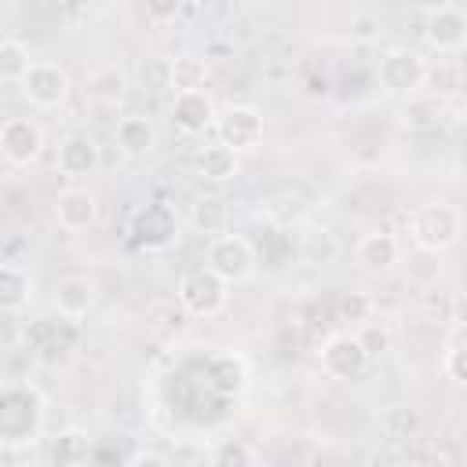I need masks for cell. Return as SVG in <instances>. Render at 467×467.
<instances>
[{"label":"cell","instance_id":"obj_32","mask_svg":"<svg viewBox=\"0 0 467 467\" xmlns=\"http://www.w3.org/2000/svg\"><path fill=\"white\" fill-rule=\"evenodd\" d=\"M438 255H441V252L416 248V252L409 255V281H412V285H431V281H438V274H441Z\"/></svg>","mask_w":467,"mask_h":467},{"label":"cell","instance_id":"obj_40","mask_svg":"<svg viewBox=\"0 0 467 467\" xmlns=\"http://www.w3.org/2000/svg\"><path fill=\"white\" fill-rule=\"evenodd\" d=\"M197 4H208V0H197Z\"/></svg>","mask_w":467,"mask_h":467},{"label":"cell","instance_id":"obj_9","mask_svg":"<svg viewBox=\"0 0 467 467\" xmlns=\"http://www.w3.org/2000/svg\"><path fill=\"white\" fill-rule=\"evenodd\" d=\"M0 153L15 168L33 164L44 153V128L29 117H7L0 124Z\"/></svg>","mask_w":467,"mask_h":467},{"label":"cell","instance_id":"obj_16","mask_svg":"<svg viewBox=\"0 0 467 467\" xmlns=\"http://www.w3.org/2000/svg\"><path fill=\"white\" fill-rule=\"evenodd\" d=\"M354 259H358V266L368 270V274H387V270H394V266L401 263V244H398L394 234L376 230V234H365V237L358 241Z\"/></svg>","mask_w":467,"mask_h":467},{"label":"cell","instance_id":"obj_18","mask_svg":"<svg viewBox=\"0 0 467 467\" xmlns=\"http://www.w3.org/2000/svg\"><path fill=\"white\" fill-rule=\"evenodd\" d=\"M84 95L99 106H117L128 99V73L120 66H99L84 77Z\"/></svg>","mask_w":467,"mask_h":467},{"label":"cell","instance_id":"obj_12","mask_svg":"<svg viewBox=\"0 0 467 467\" xmlns=\"http://www.w3.org/2000/svg\"><path fill=\"white\" fill-rule=\"evenodd\" d=\"M51 303L62 317L77 321L95 306V281L88 274H62L51 288Z\"/></svg>","mask_w":467,"mask_h":467},{"label":"cell","instance_id":"obj_36","mask_svg":"<svg viewBox=\"0 0 467 467\" xmlns=\"http://www.w3.org/2000/svg\"><path fill=\"white\" fill-rule=\"evenodd\" d=\"M128 463H153V467H161V463H168V456H161V452H135V456H128Z\"/></svg>","mask_w":467,"mask_h":467},{"label":"cell","instance_id":"obj_14","mask_svg":"<svg viewBox=\"0 0 467 467\" xmlns=\"http://www.w3.org/2000/svg\"><path fill=\"white\" fill-rule=\"evenodd\" d=\"M113 142H117V150L128 153V157H150V153L157 150L161 135H157V124H153L150 117L128 113V117H120V120L113 124Z\"/></svg>","mask_w":467,"mask_h":467},{"label":"cell","instance_id":"obj_2","mask_svg":"<svg viewBox=\"0 0 467 467\" xmlns=\"http://www.w3.org/2000/svg\"><path fill=\"white\" fill-rule=\"evenodd\" d=\"M44 427V398L33 387H7L4 409H0V434L4 445H33Z\"/></svg>","mask_w":467,"mask_h":467},{"label":"cell","instance_id":"obj_3","mask_svg":"<svg viewBox=\"0 0 467 467\" xmlns=\"http://www.w3.org/2000/svg\"><path fill=\"white\" fill-rule=\"evenodd\" d=\"M175 299L190 317H215L230 303V281H223L212 266H197V270L182 274Z\"/></svg>","mask_w":467,"mask_h":467},{"label":"cell","instance_id":"obj_29","mask_svg":"<svg viewBox=\"0 0 467 467\" xmlns=\"http://www.w3.org/2000/svg\"><path fill=\"white\" fill-rule=\"evenodd\" d=\"M372 310H376V303L365 296V292H343L339 299H336V317L343 321V325H365L368 317H372Z\"/></svg>","mask_w":467,"mask_h":467},{"label":"cell","instance_id":"obj_8","mask_svg":"<svg viewBox=\"0 0 467 467\" xmlns=\"http://www.w3.org/2000/svg\"><path fill=\"white\" fill-rule=\"evenodd\" d=\"M263 131H266L263 113H259L255 106H248V102L226 106V109L219 113V120H215V135H219V142L234 146L237 153H241V150H255V146L263 142Z\"/></svg>","mask_w":467,"mask_h":467},{"label":"cell","instance_id":"obj_5","mask_svg":"<svg viewBox=\"0 0 467 467\" xmlns=\"http://www.w3.org/2000/svg\"><path fill=\"white\" fill-rule=\"evenodd\" d=\"M423 77H427V62L409 51V47H390L387 55H379V66H376V80L387 95H416L423 88Z\"/></svg>","mask_w":467,"mask_h":467},{"label":"cell","instance_id":"obj_7","mask_svg":"<svg viewBox=\"0 0 467 467\" xmlns=\"http://www.w3.org/2000/svg\"><path fill=\"white\" fill-rule=\"evenodd\" d=\"M368 350L361 343V336L354 332H336L325 339L321 347V368L332 376V379H358L365 368H368Z\"/></svg>","mask_w":467,"mask_h":467},{"label":"cell","instance_id":"obj_23","mask_svg":"<svg viewBox=\"0 0 467 467\" xmlns=\"http://www.w3.org/2000/svg\"><path fill=\"white\" fill-rule=\"evenodd\" d=\"M208 88V62L197 55L171 58V95L175 91H204Z\"/></svg>","mask_w":467,"mask_h":467},{"label":"cell","instance_id":"obj_19","mask_svg":"<svg viewBox=\"0 0 467 467\" xmlns=\"http://www.w3.org/2000/svg\"><path fill=\"white\" fill-rule=\"evenodd\" d=\"M175 230H179V223H175L171 208H164V204H150L135 223L139 244H146V248H164L175 237Z\"/></svg>","mask_w":467,"mask_h":467},{"label":"cell","instance_id":"obj_15","mask_svg":"<svg viewBox=\"0 0 467 467\" xmlns=\"http://www.w3.org/2000/svg\"><path fill=\"white\" fill-rule=\"evenodd\" d=\"M99 219V201L91 190H62L55 197V223L69 234H80L88 226H95Z\"/></svg>","mask_w":467,"mask_h":467},{"label":"cell","instance_id":"obj_30","mask_svg":"<svg viewBox=\"0 0 467 467\" xmlns=\"http://www.w3.org/2000/svg\"><path fill=\"white\" fill-rule=\"evenodd\" d=\"M139 80L146 91H171V58L164 55H146L139 66Z\"/></svg>","mask_w":467,"mask_h":467},{"label":"cell","instance_id":"obj_17","mask_svg":"<svg viewBox=\"0 0 467 467\" xmlns=\"http://www.w3.org/2000/svg\"><path fill=\"white\" fill-rule=\"evenodd\" d=\"M193 171H197L204 182H230V179L241 171L237 150H234V146H226V142L201 146V150H197V157H193Z\"/></svg>","mask_w":467,"mask_h":467},{"label":"cell","instance_id":"obj_39","mask_svg":"<svg viewBox=\"0 0 467 467\" xmlns=\"http://www.w3.org/2000/svg\"><path fill=\"white\" fill-rule=\"evenodd\" d=\"M452 321H467V299L456 303V317H452Z\"/></svg>","mask_w":467,"mask_h":467},{"label":"cell","instance_id":"obj_22","mask_svg":"<svg viewBox=\"0 0 467 467\" xmlns=\"http://www.w3.org/2000/svg\"><path fill=\"white\" fill-rule=\"evenodd\" d=\"M190 223H193V230H197V234L219 237V234H226V226H230V208H226V201H223V197H201V201L193 204Z\"/></svg>","mask_w":467,"mask_h":467},{"label":"cell","instance_id":"obj_33","mask_svg":"<svg viewBox=\"0 0 467 467\" xmlns=\"http://www.w3.org/2000/svg\"><path fill=\"white\" fill-rule=\"evenodd\" d=\"M361 343H365V350H368V358H379V354H387L390 350V332H387V325H372V317L361 325Z\"/></svg>","mask_w":467,"mask_h":467},{"label":"cell","instance_id":"obj_38","mask_svg":"<svg viewBox=\"0 0 467 467\" xmlns=\"http://www.w3.org/2000/svg\"><path fill=\"white\" fill-rule=\"evenodd\" d=\"M354 26H358V36H372V26H376V22H372V18H358Z\"/></svg>","mask_w":467,"mask_h":467},{"label":"cell","instance_id":"obj_24","mask_svg":"<svg viewBox=\"0 0 467 467\" xmlns=\"http://www.w3.org/2000/svg\"><path fill=\"white\" fill-rule=\"evenodd\" d=\"M91 456V438L80 431V427H69V431H62L58 438H55V445H51V463H58V467H73V463H84Z\"/></svg>","mask_w":467,"mask_h":467},{"label":"cell","instance_id":"obj_11","mask_svg":"<svg viewBox=\"0 0 467 467\" xmlns=\"http://www.w3.org/2000/svg\"><path fill=\"white\" fill-rule=\"evenodd\" d=\"M423 36H427V44H431L438 55L463 51V47H467V15L456 11V7L431 11V15H427V29H423Z\"/></svg>","mask_w":467,"mask_h":467},{"label":"cell","instance_id":"obj_25","mask_svg":"<svg viewBox=\"0 0 467 467\" xmlns=\"http://www.w3.org/2000/svg\"><path fill=\"white\" fill-rule=\"evenodd\" d=\"M379 427H383L387 438H394V441H409V438L420 434L423 420H420V412H416L412 405H387Z\"/></svg>","mask_w":467,"mask_h":467},{"label":"cell","instance_id":"obj_21","mask_svg":"<svg viewBox=\"0 0 467 467\" xmlns=\"http://www.w3.org/2000/svg\"><path fill=\"white\" fill-rule=\"evenodd\" d=\"M208 379H212V387L219 394H237L244 387V379H248V368H244V361L237 354H215L208 361Z\"/></svg>","mask_w":467,"mask_h":467},{"label":"cell","instance_id":"obj_1","mask_svg":"<svg viewBox=\"0 0 467 467\" xmlns=\"http://www.w3.org/2000/svg\"><path fill=\"white\" fill-rule=\"evenodd\" d=\"M409 234H412L416 248L449 252L463 234V215L449 201H427L409 215Z\"/></svg>","mask_w":467,"mask_h":467},{"label":"cell","instance_id":"obj_31","mask_svg":"<svg viewBox=\"0 0 467 467\" xmlns=\"http://www.w3.org/2000/svg\"><path fill=\"white\" fill-rule=\"evenodd\" d=\"M255 460H259V452L252 445H244V441H234V438H226L212 452V463H219V467H252Z\"/></svg>","mask_w":467,"mask_h":467},{"label":"cell","instance_id":"obj_26","mask_svg":"<svg viewBox=\"0 0 467 467\" xmlns=\"http://www.w3.org/2000/svg\"><path fill=\"white\" fill-rule=\"evenodd\" d=\"M398 117H401L405 128H434L438 117H441V99L431 95V91H427V95L416 91V95H409V102L401 106Z\"/></svg>","mask_w":467,"mask_h":467},{"label":"cell","instance_id":"obj_34","mask_svg":"<svg viewBox=\"0 0 467 467\" xmlns=\"http://www.w3.org/2000/svg\"><path fill=\"white\" fill-rule=\"evenodd\" d=\"M445 376L467 387V347H445Z\"/></svg>","mask_w":467,"mask_h":467},{"label":"cell","instance_id":"obj_10","mask_svg":"<svg viewBox=\"0 0 467 467\" xmlns=\"http://www.w3.org/2000/svg\"><path fill=\"white\" fill-rule=\"evenodd\" d=\"M168 120L182 135H201V131L215 128L219 109H215V99L208 91H175L171 106H168Z\"/></svg>","mask_w":467,"mask_h":467},{"label":"cell","instance_id":"obj_37","mask_svg":"<svg viewBox=\"0 0 467 467\" xmlns=\"http://www.w3.org/2000/svg\"><path fill=\"white\" fill-rule=\"evenodd\" d=\"M412 4H416L420 11H427V15H431V11H441V7H452V0H412Z\"/></svg>","mask_w":467,"mask_h":467},{"label":"cell","instance_id":"obj_27","mask_svg":"<svg viewBox=\"0 0 467 467\" xmlns=\"http://www.w3.org/2000/svg\"><path fill=\"white\" fill-rule=\"evenodd\" d=\"M29 66H33L29 47H26L22 40H15V36H4V40H0V77H4L7 84H18Z\"/></svg>","mask_w":467,"mask_h":467},{"label":"cell","instance_id":"obj_6","mask_svg":"<svg viewBox=\"0 0 467 467\" xmlns=\"http://www.w3.org/2000/svg\"><path fill=\"white\" fill-rule=\"evenodd\" d=\"M208 266H212L223 281L241 285V281H248L252 270H255V248H252V241L241 237V234H219V237H212V244H208Z\"/></svg>","mask_w":467,"mask_h":467},{"label":"cell","instance_id":"obj_35","mask_svg":"<svg viewBox=\"0 0 467 467\" xmlns=\"http://www.w3.org/2000/svg\"><path fill=\"white\" fill-rule=\"evenodd\" d=\"M146 4V18L153 22H171L182 11V0H142Z\"/></svg>","mask_w":467,"mask_h":467},{"label":"cell","instance_id":"obj_4","mask_svg":"<svg viewBox=\"0 0 467 467\" xmlns=\"http://www.w3.org/2000/svg\"><path fill=\"white\" fill-rule=\"evenodd\" d=\"M22 88V99L36 109H58L66 99H69V73L58 66V62H47V58H33V66L26 69V77L18 80Z\"/></svg>","mask_w":467,"mask_h":467},{"label":"cell","instance_id":"obj_13","mask_svg":"<svg viewBox=\"0 0 467 467\" xmlns=\"http://www.w3.org/2000/svg\"><path fill=\"white\" fill-rule=\"evenodd\" d=\"M99 146H95V139L91 135H84V131H73V135H66L62 142H58V153H55V164H58V171L62 175H69V179H80V175H95L99 171Z\"/></svg>","mask_w":467,"mask_h":467},{"label":"cell","instance_id":"obj_20","mask_svg":"<svg viewBox=\"0 0 467 467\" xmlns=\"http://www.w3.org/2000/svg\"><path fill=\"white\" fill-rule=\"evenodd\" d=\"M29 296H33V277H29V270H22L18 263H4L0 266V306H4V314H18L26 303H29Z\"/></svg>","mask_w":467,"mask_h":467},{"label":"cell","instance_id":"obj_28","mask_svg":"<svg viewBox=\"0 0 467 467\" xmlns=\"http://www.w3.org/2000/svg\"><path fill=\"white\" fill-rule=\"evenodd\" d=\"M460 84H463V73H460V66H456V62H445V58H438L434 66H427L423 88H427L431 95H438V99H449V95H456V91H460Z\"/></svg>","mask_w":467,"mask_h":467}]
</instances>
